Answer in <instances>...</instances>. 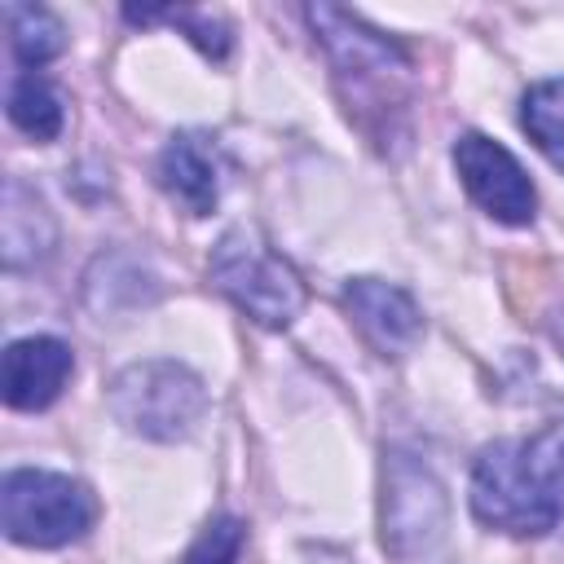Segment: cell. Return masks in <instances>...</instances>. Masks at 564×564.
<instances>
[{"mask_svg":"<svg viewBox=\"0 0 564 564\" xmlns=\"http://www.w3.org/2000/svg\"><path fill=\"white\" fill-rule=\"evenodd\" d=\"M308 22H313L317 40L326 44V53L335 62V75H339L352 106L379 110V115L401 110V97L392 88H397V79H405L410 62L401 57V48L388 35L370 31L361 18H352L335 4H313Z\"/></svg>","mask_w":564,"mask_h":564,"instance_id":"obj_1","label":"cell"},{"mask_svg":"<svg viewBox=\"0 0 564 564\" xmlns=\"http://www.w3.org/2000/svg\"><path fill=\"white\" fill-rule=\"evenodd\" d=\"M212 282L260 326H291L304 308V282L295 269L251 229H229L212 251Z\"/></svg>","mask_w":564,"mask_h":564,"instance_id":"obj_2","label":"cell"},{"mask_svg":"<svg viewBox=\"0 0 564 564\" xmlns=\"http://www.w3.org/2000/svg\"><path fill=\"white\" fill-rule=\"evenodd\" d=\"M110 410L150 441H181L207 410V388L176 361H137L110 383Z\"/></svg>","mask_w":564,"mask_h":564,"instance_id":"obj_3","label":"cell"},{"mask_svg":"<svg viewBox=\"0 0 564 564\" xmlns=\"http://www.w3.org/2000/svg\"><path fill=\"white\" fill-rule=\"evenodd\" d=\"M0 516H4V533L22 546H66L88 533L97 502L70 476L22 467L4 476Z\"/></svg>","mask_w":564,"mask_h":564,"instance_id":"obj_4","label":"cell"},{"mask_svg":"<svg viewBox=\"0 0 564 564\" xmlns=\"http://www.w3.org/2000/svg\"><path fill=\"white\" fill-rule=\"evenodd\" d=\"M471 511L480 524L516 538H542L560 520L529 471L524 445L516 441H494L480 449L471 467Z\"/></svg>","mask_w":564,"mask_h":564,"instance_id":"obj_5","label":"cell"},{"mask_svg":"<svg viewBox=\"0 0 564 564\" xmlns=\"http://www.w3.org/2000/svg\"><path fill=\"white\" fill-rule=\"evenodd\" d=\"M445 533V494L414 454H388L383 463V542L397 560L432 551Z\"/></svg>","mask_w":564,"mask_h":564,"instance_id":"obj_6","label":"cell"},{"mask_svg":"<svg viewBox=\"0 0 564 564\" xmlns=\"http://www.w3.org/2000/svg\"><path fill=\"white\" fill-rule=\"evenodd\" d=\"M454 167L467 185V194L502 225H529L538 194L533 181L524 176V167L516 163V154L480 132H467L454 141Z\"/></svg>","mask_w":564,"mask_h":564,"instance_id":"obj_7","label":"cell"},{"mask_svg":"<svg viewBox=\"0 0 564 564\" xmlns=\"http://www.w3.org/2000/svg\"><path fill=\"white\" fill-rule=\"evenodd\" d=\"M344 304L352 313V322L361 326V335L383 352V357H401L414 348V339L423 335V313L419 304L379 278H357L344 286Z\"/></svg>","mask_w":564,"mask_h":564,"instance_id":"obj_8","label":"cell"},{"mask_svg":"<svg viewBox=\"0 0 564 564\" xmlns=\"http://www.w3.org/2000/svg\"><path fill=\"white\" fill-rule=\"evenodd\" d=\"M75 370V357L62 339L53 335H31V339H13L4 348V401L13 410H44L62 397L66 379Z\"/></svg>","mask_w":564,"mask_h":564,"instance_id":"obj_9","label":"cell"},{"mask_svg":"<svg viewBox=\"0 0 564 564\" xmlns=\"http://www.w3.org/2000/svg\"><path fill=\"white\" fill-rule=\"evenodd\" d=\"M159 181L163 189L189 212V216H207L220 198V176H216V163H212V150L198 141V137H172L163 145V159H159Z\"/></svg>","mask_w":564,"mask_h":564,"instance_id":"obj_10","label":"cell"},{"mask_svg":"<svg viewBox=\"0 0 564 564\" xmlns=\"http://www.w3.org/2000/svg\"><path fill=\"white\" fill-rule=\"evenodd\" d=\"M9 119H13L31 141H53V137L62 132L66 110H62L57 88H53L44 75L26 70V75H18L13 88H9Z\"/></svg>","mask_w":564,"mask_h":564,"instance_id":"obj_11","label":"cell"},{"mask_svg":"<svg viewBox=\"0 0 564 564\" xmlns=\"http://www.w3.org/2000/svg\"><path fill=\"white\" fill-rule=\"evenodd\" d=\"M520 123L533 137V145L564 172V79H542L524 93Z\"/></svg>","mask_w":564,"mask_h":564,"instance_id":"obj_12","label":"cell"},{"mask_svg":"<svg viewBox=\"0 0 564 564\" xmlns=\"http://www.w3.org/2000/svg\"><path fill=\"white\" fill-rule=\"evenodd\" d=\"M4 13H9V40H13L18 62L44 66V62H53L62 53L66 31H62V22L48 9H40V4H9Z\"/></svg>","mask_w":564,"mask_h":564,"instance_id":"obj_13","label":"cell"},{"mask_svg":"<svg viewBox=\"0 0 564 564\" xmlns=\"http://www.w3.org/2000/svg\"><path fill=\"white\" fill-rule=\"evenodd\" d=\"M524 458H529L538 489L555 507V516H564V423H551L542 436H533L524 445Z\"/></svg>","mask_w":564,"mask_h":564,"instance_id":"obj_14","label":"cell"},{"mask_svg":"<svg viewBox=\"0 0 564 564\" xmlns=\"http://www.w3.org/2000/svg\"><path fill=\"white\" fill-rule=\"evenodd\" d=\"M132 22H176L189 31V40L207 53V57H225L229 53V31L207 18V13H189V9H128Z\"/></svg>","mask_w":564,"mask_h":564,"instance_id":"obj_15","label":"cell"},{"mask_svg":"<svg viewBox=\"0 0 564 564\" xmlns=\"http://www.w3.org/2000/svg\"><path fill=\"white\" fill-rule=\"evenodd\" d=\"M238 551H242V524L234 516H216L181 564H238Z\"/></svg>","mask_w":564,"mask_h":564,"instance_id":"obj_16","label":"cell"}]
</instances>
